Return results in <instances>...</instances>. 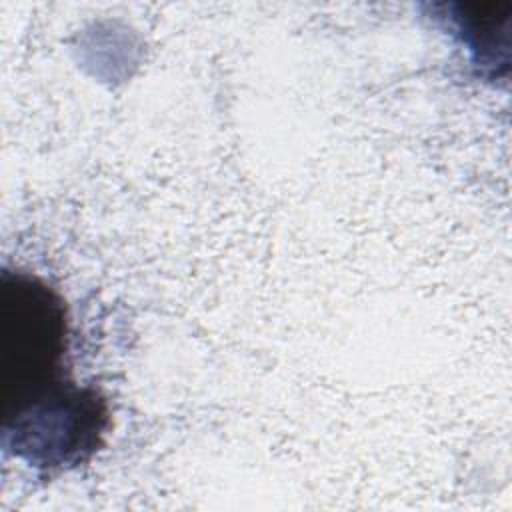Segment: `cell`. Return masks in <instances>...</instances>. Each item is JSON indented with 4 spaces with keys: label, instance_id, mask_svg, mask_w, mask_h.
<instances>
[{
    "label": "cell",
    "instance_id": "obj_1",
    "mask_svg": "<svg viewBox=\"0 0 512 512\" xmlns=\"http://www.w3.org/2000/svg\"><path fill=\"white\" fill-rule=\"evenodd\" d=\"M2 448L26 466L62 472L102 446L110 412L104 396L70 372V318L46 280L0 272Z\"/></svg>",
    "mask_w": 512,
    "mask_h": 512
}]
</instances>
